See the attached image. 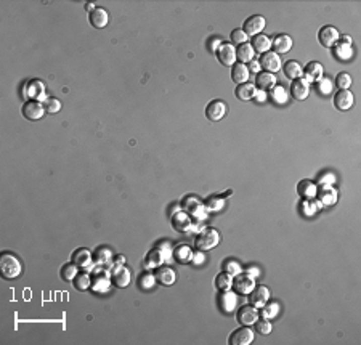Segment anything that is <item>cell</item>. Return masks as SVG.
<instances>
[{"label":"cell","instance_id":"1","mask_svg":"<svg viewBox=\"0 0 361 345\" xmlns=\"http://www.w3.org/2000/svg\"><path fill=\"white\" fill-rule=\"evenodd\" d=\"M0 271H2V276L7 279L18 278L23 271L20 259L10 252H4L0 255Z\"/></svg>","mask_w":361,"mask_h":345},{"label":"cell","instance_id":"2","mask_svg":"<svg viewBox=\"0 0 361 345\" xmlns=\"http://www.w3.org/2000/svg\"><path fill=\"white\" fill-rule=\"evenodd\" d=\"M220 243V233L215 228H202L201 233H198L196 240H195V246L198 251H210L217 247Z\"/></svg>","mask_w":361,"mask_h":345},{"label":"cell","instance_id":"3","mask_svg":"<svg viewBox=\"0 0 361 345\" xmlns=\"http://www.w3.org/2000/svg\"><path fill=\"white\" fill-rule=\"evenodd\" d=\"M92 291L98 294H104L109 291L111 286V271L104 267H95L92 271Z\"/></svg>","mask_w":361,"mask_h":345},{"label":"cell","instance_id":"4","mask_svg":"<svg viewBox=\"0 0 361 345\" xmlns=\"http://www.w3.org/2000/svg\"><path fill=\"white\" fill-rule=\"evenodd\" d=\"M182 209L187 212V214H190L191 218H196V220H199V222H202V220H204L209 214V210L206 209V204L196 196H187L185 198L183 202H182Z\"/></svg>","mask_w":361,"mask_h":345},{"label":"cell","instance_id":"5","mask_svg":"<svg viewBox=\"0 0 361 345\" xmlns=\"http://www.w3.org/2000/svg\"><path fill=\"white\" fill-rule=\"evenodd\" d=\"M233 291L239 296H249L254 288H255V278H252L251 275H248L246 271L237 273L236 276H233V284H231Z\"/></svg>","mask_w":361,"mask_h":345},{"label":"cell","instance_id":"6","mask_svg":"<svg viewBox=\"0 0 361 345\" xmlns=\"http://www.w3.org/2000/svg\"><path fill=\"white\" fill-rule=\"evenodd\" d=\"M170 222H172L173 229L175 232H178V233H188V232H191V228H193L191 215L187 214L183 209H180L177 212H172Z\"/></svg>","mask_w":361,"mask_h":345},{"label":"cell","instance_id":"7","mask_svg":"<svg viewBox=\"0 0 361 345\" xmlns=\"http://www.w3.org/2000/svg\"><path fill=\"white\" fill-rule=\"evenodd\" d=\"M23 116L29 121H39L43 118V114H45V104H42L40 101L37 100H28L24 104H23Z\"/></svg>","mask_w":361,"mask_h":345},{"label":"cell","instance_id":"8","mask_svg":"<svg viewBox=\"0 0 361 345\" xmlns=\"http://www.w3.org/2000/svg\"><path fill=\"white\" fill-rule=\"evenodd\" d=\"M217 55V60L222 63L223 66H228L231 68L234 63H236V48L233 43H228V42H222V45H220L215 51Z\"/></svg>","mask_w":361,"mask_h":345},{"label":"cell","instance_id":"9","mask_svg":"<svg viewBox=\"0 0 361 345\" xmlns=\"http://www.w3.org/2000/svg\"><path fill=\"white\" fill-rule=\"evenodd\" d=\"M259 316H260L259 308H255L254 305H244L237 310L236 320L243 326H254L255 321L259 320Z\"/></svg>","mask_w":361,"mask_h":345},{"label":"cell","instance_id":"10","mask_svg":"<svg viewBox=\"0 0 361 345\" xmlns=\"http://www.w3.org/2000/svg\"><path fill=\"white\" fill-rule=\"evenodd\" d=\"M260 66L262 69L265 71V73H271V74H276L278 71L283 68V63H281V58L278 53L275 51H267L263 53L262 58H260Z\"/></svg>","mask_w":361,"mask_h":345},{"label":"cell","instance_id":"11","mask_svg":"<svg viewBox=\"0 0 361 345\" xmlns=\"http://www.w3.org/2000/svg\"><path fill=\"white\" fill-rule=\"evenodd\" d=\"M73 263H76L79 268L82 270H92L95 267L93 263V254L87 249V247H81V249H76V252L71 257Z\"/></svg>","mask_w":361,"mask_h":345},{"label":"cell","instance_id":"12","mask_svg":"<svg viewBox=\"0 0 361 345\" xmlns=\"http://www.w3.org/2000/svg\"><path fill=\"white\" fill-rule=\"evenodd\" d=\"M265 26H267L265 18H263L262 15H254V16L248 18V20L244 21L243 31L248 35H252V37H255V35L262 34V31L265 29Z\"/></svg>","mask_w":361,"mask_h":345},{"label":"cell","instance_id":"13","mask_svg":"<svg viewBox=\"0 0 361 345\" xmlns=\"http://www.w3.org/2000/svg\"><path fill=\"white\" fill-rule=\"evenodd\" d=\"M111 281L114 286L117 288H127L130 284V270L126 265H117V267H111Z\"/></svg>","mask_w":361,"mask_h":345},{"label":"cell","instance_id":"14","mask_svg":"<svg viewBox=\"0 0 361 345\" xmlns=\"http://www.w3.org/2000/svg\"><path fill=\"white\" fill-rule=\"evenodd\" d=\"M339 37H340V32L334 28V26H324L318 32V42L323 47H328V48H332L336 45L339 42Z\"/></svg>","mask_w":361,"mask_h":345},{"label":"cell","instance_id":"15","mask_svg":"<svg viewBox=\"0 0 361 345\" xmlns=\"http://www.w3.org/2000/svg\"><path fill=\"white\" fill-rule=\"evenodd\" d=\"M254 340V332L249 326H244V328L236 329L230 334L228 337V343L230 345H249Z\"/></svg>","mask_w":361,"mask_h":345},{"label":"cell","instance_id":"16","mask_svg":"<svg viewBox=\"0 0 361 345\" xmlns=\"http://www.w3.org/2000/svg\"><path fill=\"white\" fill-rule=\"evenodd\" d=\"M226 104L225 101L222 100H214V101H210L207 104V108H206V116L209 121H212V122H218V121H222L225 118V114H226Z\"/></svg>","mask_w":361,"mask_h":345},{"label":"cell","instance_id":"17","mask_svg":"<svg viewBox=\"0 0 361 345\" xmlns=\"http://www.w3.org/2000/svg\"><path fill=\"white\" fill-rule=\"evenodd\" d=\"M26 98L29 100H43L45 98V84L39 79H34L31 82H26Z\"/></svg>","mask_w":361,"mask_h":345},{"label":"cell","instance_id":"18","mask_svg":"<svg viewBox=\"0 0 361 345\" xmlns=\"http://www.w3.org/2000/svg\"><path fill=\"white\" fill-rule=\"evenodd\" d=\"M323 76H324V68H323V65L318 63V61H310V63L304 68V79L308 84L321 81Z\"/></svg>","mask_w":361,"mask_h":345},{"label":"cell","instance_id":"19","mask_svg":"<svg viewBox=\"0 0 361 345\" xmlns=\"http://www.w3.org/2000/svg\"><path fill=\"white\" fill-rule=\"evenodd\" d=\"M249 297H251V305H254L255 308H262L263 305L268 304L271 294L267 286H255L254 291L249 294Z\"/></svg>","mask_w":361,"mask_h":345},{"label":"cell","instance_id":"20","mask_svg":"<svg viewBox=\"0 0 361 345\" xmlns=\"http://www.w3.org/2000/svg\"><path fill=\"white\" fill-rule=\"evenodd\" d=\"M316 196L320 198L321 206H332L337 202V190L332 185H321V188L316 191Z\"/></svg>","mask_w":361,"mask_h":345},{"label":"cell","instance_id":"21","mask_svg":"<svg viewBox=\"0 0 361 345\" xmlns=\"http://www.w3.org/2000/svg\"><path fill=\"white\" fill-rule=\"evenodd\" d=\"M355 103L353 93L350 90H339L336 95H334V106L339 111H348Z\"/></svg>","mask_w":361,"mask_h":345},{"label":"cell","instance_id":"22","mask_svg":"<svg viewBox=\"0 0 361 345\" xmlns=\"http://www.w3.org/2000/svg\"><path fill=\"white\" fill-rule=\"evenodd\" d=\"M276 85H278V79L271 73H265V71H263V73H259L257 77H255V88H259V90L267 92Z\"/></svg>","mask_w":361,"mask_h":345},{"label":"cell","instance_id":"23","mask_svg":"<svg viewBox=\"0 0 361 345\" xmlns=\"http://www.w3.org/2000/svg\"><path fill=\"white\" fill-rule=\"evenodd\" d=\"M290 93H292V96L295 100H305L308 93H310V84H308L304 77L300 79H295V81H292V84H290Z\"/></svg>","mask_w":361,"mask_h":345},{"label":"cell","instance_id":"24","mask_svg":"<svg viewBox=\"0 0 361 345\" xmlns=\"http://www.w3.org/2000/svg\"><path fill=\"white\" fill-rule=\"evenodd\" d=\"M164 262H165V259H164V255H162V251L159 249V247H154V249H151L146 254L145 268L146 270H156V268L162 267Z\"/></svg>","mask_w":361,"mask_h":345},{"label":"cell","instance_id":"25","mask_svg":"<svg viewBox=\"0 0 361 345\" xmlns=\"http://www.w3.org/2000/svg\"><path fill=\"white\" fill-rule=\"evenodd\" d=\"M89 21H90V24L93 26V28L103 29L104 26L109 23V15H108L106 10H104V8L96 7L92 13H89Z\"/></svg>","mask_w":361,"mask_h":345},{"label":"cell","instance_id":"26","mask_svg":"<svg viewBox=\"0 0 361 345\" xmlns=\"http://www.w3.org/2000/svg\"><path fill=\"white\" fill-rule=\"evenodd\" d=\"M273 51L278 53V55H283V53H287L290 48H292V39L287 34H278L271 42Z\"/></svg>","mask_w":361,"mask_h":345},{"label":"cell","instance_id":"27","mask_svg":"<svg viewBox=\"0 0 361 345\" xmlns=\"http://www.w3.org/2000/svg\"><path fill=\"white\" fill-rule=\"evenodd\" d=\"M156 282H159L162 286H172L175 279H177V273H175L170 267H159L156 268Z\"/></svg>","mask_w":361,"mask_h":345},{"label":"cell","instance_id":"28","mask_svg":"<svg viewBox=\"0 0 361 345\" xmlns=\"http://www.w3.org/2000/svg\"><path fill=\"white\" fill-rule=\"evenodd\" d=\"M249 68L243 63H234L231 66V79L236 84H246L249 81Z\"/></svg>","mask_w":361,"mask_h":345},{"label":"cell","instance_id":"29","mask_svg":"<svg viewBox=\"0 0 361 345\" xmlns=\"http://www.w3.org/2000/svg\"><path fill=\"white\" fill-rule=\"evenodd\" d=\"M283 71H284L286 77H289L290 81H295V79L304 77V68H302L300 63H298V61H295V60L286 61Z\"/></svg>","mask_w":361,"mask_h":345},{"label":"cell","instance_id":"30","mask_svg":"<svg viewBox=\"0 0 361 345\" xmlns=\"http://www.w3.org/2000/svg\"><path fill=\"white\" fill-rule=\"evenodd\" d=\"M172 255H173V260H177L178 263H191L193 251L188 244H178L172 251Z\"/></svg>","mask_w":361,"mask_h":345},{"label":"cell","instance_id":"31","mask_svg":"<svg viewBox=\"0 0 361 345\" xmlns=\"http://www.w3.org/2000/svg\"><path fill=\"white\" fill-rule=\"evenodd\" d=\"M112 252L108 249V247H98L93 252V263L95 267H104V265H109L112 262Z\"/></svg>","mask_w":361,"mask_h":345},{"label":"cell","instance_id":"32","mask_svg":"<svg viewBox=\"0 0 361 345\" xmlns=\"http://www.w3.org/2000/svg\"><path fill=\"white\" fill-rule=\"evenodd\" d=\"M316 191H318V187L310 182V180H302L300 183L297 185V193L298 196L304 199H313L316 196Z\"/></svg>","mask_w":361,"mask_h":345},{"label":"cell","instance_id":"33","mask_svg":"<svg viewBox=\"0 0 361 345\" xmlns=\"http://www.w3.org/2000/svg\"><path fill=\"white\" fill-rule=\"evenodd\" d=\"M251 45H252L254 51H257V53H260V55H263V53L270 51L271 39L268 37V35H265V34H259V35H255V37H254Z\"/></svg>","mask_w":361,"mask_h":345},{"label":"cell","instance_id":"34","mask_svg":"<svg viewBox=\"0 0 361 345\" xmlns=\"http://www.w3.org/2000/svg\"><path fill=\"white\" fill-rule=\"evenodd\" d=\"M236 304H237V297H236L234 293H231V289L225 291V293L222 294V297H220V308L226 313H231L234 310Z\"/></svg>","mask_w":361,"mask_h":345},{"label":"cell","instance_id":"35","mask_svg":"<svg viewBox=\"0 0 361 345\" xmlns=\"http://www.w3.org/2000/svg\"><path fill=\"white\" fill-rule=\"evenodd\" d=\"M255 92H257V88H255L254 84H239L236 87V96L239 98L241 101H249V100H254L255 96Z\"/></svg>","mask_w":361,"mask_h":345},{"label":"cell","instance_id":"36","mask_svg":"<svg viewBox=\"0 0 361 345\" xmlns=\"http://www.w3.org/2000/svg\"><path fill=\"white\" fill-rule=\"evenodd\" d=\"M254 48L251 43H243V45L237 47L236 50V58L239 63L246 65V63H251V61L254 60Z\"/></svg>","mask_w":361,"mask_h":345},{"label":"cell","instance_id":"37","mask_svg":"<svg viewBox=\"0 0 361 345\" xmlns=\"http://www.w3.org/2000/svg\"><path fill=\"white\" fill-rule=\"evenodd\" d=\"M214 284H215V288L218 291H222V293H225V291H230L231 284H233V276L228 275V273H225V271H222V273H218V275L215 276Z\"/></svg>","mask_w":361,"mask_h":345},{"label":"cell","instance_id":"38","mask_svg":"<svg viewBox=\"0 0 361 345\" xmlns=\"http://www.w3.org/2000/svg\"><path fill=\"white\" fill-rule=\"evenodd\" d=\"M351 55H353L351 45H347V43H342V42H337L336 45H334V56H337L339 60L347 61L351 58Z\"/></svg>","mask_w":361,"mask_h":345},{"label":"cell","instance_id":"39","mask_svg":"<svg viewBox=\"0 0 361 345\" xmlns=\"http://www.w3.org/2000/svg\"><path fill=\"white\" fill-rule=\"evenodd\" d=\"M74 288L79 289V291H87L90 286H92V276L90 273L87 271H82V273H77V276L74 278Z\"/></svg>","mask_w":361,"mask_h":345},{"label":"cell","instance_id":"40","mask_svg":"<svg viewBox=\"0 0 361 345\" xmlns=\"http://www.w3.org/2000/svg\"><path fill=\"white\" fill-rule=\"evenodd\" d=\"M270 96L276 104H283L287 101V92L284 90V87H281V85L273 87L270 90Z\"/></svg>","mask_w":361,"mask_h":345},{"label":"cell","instance_id":"41","mask_svg":"<svg viewBox=\"0 0 361 345\" xmlns=\"http://www.w3.org/2000/svg\"><path fill=\"white\" fill-rule=\"evenodd\" d=\"M79 273V267L76 263H66L63 268H61V278L63 281H74V278Z\"/></svg>","mask_w":361,"mask_h":345},{"label":"cell","instance_id":"42","mask_svg":"<svg viewBox=\"0 0 361 345\" xmlns=\"http://www.w3.org/2000/svg\"><path fill=\"white\" fill-rule=\"evenodd\" d=\"M320 207H323L320 204V201L315 202L313 199H304V202H302V212H304V215H307V217L315 215Z\"/></svg>","mask_w":361,"mask_h":345},{"label":"cell","instance_id":"43","mask_svg":"<svg viewBox=\"0 0 361 345\" xmlns=\"http://www.w3.org/2000/svg\"><path fill=\"white\" fill-rule=\"evenodd\" d=\"M260 316L262 318H267V320H270V318H275L278 313H279V304H276V302H270V304H267V305H263L262 308H260Z\"/></svg>","mask_w":361,"mask_h":345},{"label":"cell","instance_id":"44","mask_svg":"<svg viewBox=\"0 0 361 345\" xmlns=\"http://www.w3.org/2000/svg\"><path fill=\"white\" fill-rule=\"evenodd\" d=\"M223 206H225V196H212L206 202V209L209 212H218L220 209H223Z\"/></svg>","mask_w":361,"mask_h":345},{"label":"cell","instance_id":"45","mask_svg":"<svg viewBox=\"0 0 361 345\" xmlns=\"http://www.w3.org/2000/svg\"><path fill=\"white\" fill-rule=\"evenodd\" d=\"M223 271L228 273V275H231V276H236L237 273H241V271H243V268H241V265L237 263L236 260L228 259V260L223 262Z\"/></svg>","mask_w":361,"mask_h":345},{"label":"cell","instance_id":"46","mask_svg":"<svg viewBox=\"0 0 361 345\" xmlns=\"http://www.w3.org/2000/svg\"><path fill=\"white\" fill-rule=\"evenodd\" d=\"M154 284H156V276L153 273H143V275L138 278L140 289H151Z\"/></svg>","mask_w":361,"mask_h":345},{"label":"cell","instance_id":"47","mask_svg":"<svg viewBox=\"0 0 361 345\" xmlns=\"http://www.w3.org/2000/svg\"><path fill=\"white\" fill-rule=\"evenodd\" d=\"M255 329L259 331V334L268 335L271 332V329H273V326H271L270 320H267V318H262V320L255 321Z\"/></svg>","mask_w":361,"mask_h":345},{"label":"cell","instance_id":"48","mask_svg":"<svg viewBox=\"0 0 361 345\" xmlns=\"http://www.w3.org/2000/svg\"><path fill=\"white\" fill-rule=\"evenodd\" d=\"M336 85L340 88V90H348L351 85V77L347 73H340L336 77Z\"/></svg>","mask_w":361,"mask_h":345},{"label":"cell","instance_id":"49","mask_svg":"<svg viewBox=\"0 0 361 345\" xmlns=\"http://www.w3.org/2000/svg\"><path fill=\"white\" fill-rule=\"evenodd\" d=\"M248 39H249V35L246 34L243 29H234L231 32V40L233 43H236V45H243V43H248Z\"/></svg>","mask_w":361,"mask_h":345},{"label":"cell","instance_id":"50","mask_svg":"<svg viewBox=\"0 0 361 345\" xmlns=\"http://www.w3.org/2000/svg\"><path fill=\"white\" fill-rule=\"evenodd\" d=\"M61 109V101L56 98H47L45 100V111L50 114H56Z\"/></svg>","mask_w":361,"mask_h":345},{"label":"cell","instance_id":"51","mask_svg":"<svg viewBox=\"0 0 361 345\" xmlns=\"http://www.w3.org/2000/svg\"><path fill=\"white\" fill-rule=\"evenodd\" d=\"M332 85H334V84L329 81V79L323 77L321 81H318V92L323 93V95H328V93H331V90H332Z\"/></svg>","mask_w":361,"mask_h":345},{"label":"cell","instance_id":"52","mask_svg":"<svg viewBox=\"0 0 361 345\" xmlns=\"http://www.w3.org/2000/svg\"><path fill=\"white\" fill-rule=\"evenodd\" d=\"M159 249L162 251V255H164V259H165V262H170L172 259H173V255H172V247H170V244L169 243H161L159 246Z\"/></svg>","mask_w":361,"mask_h":345},{"label":"cell","instance_id":"53","mask_svg":"<svg viewBox=\"0 0 361 345\" xmlns=\"http://www.w3.org/2000/svg\"><path fill=\"white\" fill-rule=\"evenodd\" d=\"M318 182L321 185H332V183H336V177H334L331 172H328V174H323L318 179Z\"/></svg>","mask_w":361,"mask_h":345},{"label":"cell","instance_id":"54","mask_svg":"<svg viewBox=\"0 0 361 345\" xmlns=\"http://www.w3.org/2000/svg\"><path fill=\"white\" fill-rule=\"evenodd\" d=\"M204 252L202 251H198V252H193V259H191V263L193 265H202L204 263Z\"/></svg>","mask_w":361,"mask_h":345},{"label":"cell","instance_id":"55","mask_svg":"<svg viewBox=\"0 0 361 345\" xmlns=\"http://www.w3.org/2000/svg\"><path fill=\"white\" fill-rule=\"evenodd\" d=\"M249 73H255V74H259V71L262 69V66H260V61L259 60H252L251 63H249Z\"/></svg>","mask_w":361,"mask_h":345},{"label":"cell","instance_id":"56","mask_svg":"<svg viewBox=\"0 0 361 345\" xmlns=\"http://www.w3.org/2000/svg\"><path fill=\"white\" fill-rule=\"evenodd\" d=\"M244 271L248 273V275H251L252 278H259V276H260V270H259V267H254V265L248 267Z\"/></svg>","mask_w":361,"mask_h":345},{"label":"cell","instance_id":"57","mask_svg":"<svg viewBox=\"0 0 361 345\" xmlns=\"http://www.w3.org/2000/svg\"><path fill=\"white\" fill-rule=\"evenodd\" d=\"M220 45H222V39H220V37H214L212 40L209 42V48L212 50V51H217V48Z\"/></svg>","mask_w":361,"mask_h":345},{"label":"cell","instance_id":"58","mask_svg":"<svg viewBox=\"0 0 361 345\" xmlns=\"http://www.w3.org/2000/svg\"><path fill=\"white\" fill-rule=\"evenodd\" d=\"M254 100L255 101H260V103H263V101H267V93L265 92H263V90H257V92H255V96H254Z\"/></svg>","mask_w":361,"mask_h":345},{"label":"cell","instance_id":"59","mask_svg":"<svg viewBox=\"0 0 361 345\" xmlns=\"http://www.w3.org/2000/svg\"><path fill=\"white\" fill-rule=\"evenodd\" d=\"M339 39L342 40V43H347V45H351V37H350V35H340Z\"/></svg>","mask_w":361,"mask_h":345},{"label":"cell","instance_id":"60","mask_svg":"<svg viewBox=\"0 0 361 345\" xmlns=\"http://www.w3.org/2000/svg\"><path fill=\"white\" fill-rule=\"evenodd\" d=\"M95 8H96V5H93V4H87V12H89V13H92V12L95 10Z\"/></svg>","mask_w":361,"mask_h":345}]
</instances>
